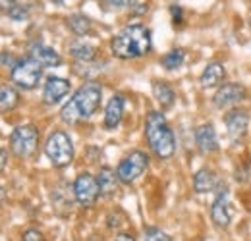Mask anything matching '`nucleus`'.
<instances>
[{
  "mask_svg": "<svg viewBox=\"0 0 251 241\" xmlns=\"http://www.w3.org/2000/svg\"><path fill=\"white\" fill-rule=\"evenodd\" d=\"M153 41L151 31L143 24H129L124 29H120L110 41V52L114 58L120 60H133L141 58L151 52Z\"/></svg>",
  "mask_w": 251,
  "mask_h": 241,
  "instance_id": "f257e3e1",
  "label": "nucleus"
},
{
  "mask_svg": "<svg viewBox=\"0 0 251 241\" xmlns=\"http://www.w3.org/2000/svg\"><path fill=\"white\" fill-rule=\"evenodd\" d=\"M100 98H102V87L95 81H87L64 104V108L60 110V118L68 125H75L79 121L89 120L99 110Z\"/></svg>",
  "mask_w": 251,
  "mask_h": 241,
  "instance_id": "f03ea898",
  "label": "nucleus"
},
{
  "mask_svg": "<svg viewBox=\"0 0 251 241\" xmlns=\"http://www.w3.org/2000/svg\"><path fill=\"white\" fill-rule=\"evenodd\" d=\"M145 139L155 156L168 160L176 152V139L162 112H149L145 120Z\"/></svg>",
  "mask_w": 251,
  "mask_h": 241,
  "instance_id": "7ed1b4c3",
  "label": "nucleus"
},
{
  "mask_svg": "<svg viewBox=\"0 0 251 241\" xmlns=\"http://www.w3.org/2000/svg\"><path fill=\"white\" fill-rule=\"evenodd\" d=\"M45 154L50 160V164L56 168H64V166L72 164L74 145H72V139L68 137V133H64V131L50 133L47 143H45Z\"/></svg>",
  "mask_w": 251,
  "mask_h": 241,
  "instance_id": "20e7f679",
  "label": "nucleus"
},
{
  "mask_svg": "<svg viewBox=\"0 0 251 241\" xmlns=\"http://www.w3.org/2000/svg\"><path fill=\"white\" fill-rule=\"evenodd\" d=\"M39 147V131L31 123L18 125L10 137V149L18 158H31Z\"/></svg>",
  "mask_w": 251,
  "mask_h": 241,
  "instance_id": "39448f33",
  "label": "nucleus"
},
{
  "mask_svg": "<svg viewBox=\"0 0 251 241\" xmlns=\"http://www.w3.org/2000/svg\"><path fill=\"white\" fill-rule=\"evenodd\" d=\"M43 77V66L33 58L20 60L12 68V81L20 89H35Z\"/></svg>",
  "mask_w": 251,
  "mask_h": 241,
  "instance_id": "423d86ee",
  "label": "nucleus"
},
{
  "mask_svg": "<svg viewBox=\"0 0 251 241\" xmlns=\"http://www.w3.org/2000/svg\"><path fill=\"white\" fill-rule=\"evenodd\" d=\"M149 166V156L143 151H133L129 152L126 158L120 160L118 168H116V174H118V180L122 183H131L137 178L143 176V172L147 170Z\"/></svg>",
  "mask_w": 251,
  "mask_h": 241,
  "instance_id": "0eeeda50",
  "label": "nucleus"
},
{
  "mask_svg": "<svg viewBox=\"0 0 251 241\" xmlns=\"http://www.w3.org/2000/svg\"><path fill=\"white\" fill-rule=\"evenodd\" d=\"M224 125H226V135L232 141V145H242L248 127H250V112L244 108H232L224 114Z\"/></svg>",
  "mask_w": 251,
  "mask_h": 241,
  "instance_id": "6e6552de",
  "label": "nucleus"
},
{
  "mask_svg": "<svg viewBox=\"0 0 251 241\" xmlns=\"http://www.w3.org/2000/svg\"><path fill=\"white\" fill-rule=\"evenodd\" d=\"M100 195V187H99V181L91 174H79L75 181H74V197L75 201L83 207V209H89L97 203Z\"/></svg>",
  "mask_w": 251,
  "mask_h": 241,
  "instance_id": "1a4fd4ad",
  "label": "nucleus"
},
{
  "mask_svg": "<svg viewBox=\"0 0 251 241\" xmlns=\"http://www.w3.org/2000/svg\"><path fill=\"white\" fill-rule=\"evenodd\" d=\"M246 93H248L246 87L240 83H222L217 95L213 96V102L220 110H230L246 98Z\"/></svg>",
  "mask_w": 251,
  "mask_h": 241,
  "instance_id": "9d476101",
  "label": "nucleus"
},
{
  "mask_svg": "<svg viewBox=\"0 0 251 241\" xmlns=\"http://www.w3.org/2000/svg\"><path fill=\"white\" fill-rule=\"evenodd\" d=\"M211 216H213V222L219 226V228H226L230 224V195H228V189L224 185H219L217 189V197H215V203L211 207Z\"/></svg>",
  "mask_w": 251,
  "mask_h": 241,
  "instance_id": "9b49d317",
  "label": "nucleus"
},
{
  "mask_svg": "<svg viewBox=\"0 0 251 241\" xmlns=\"http://www.w3.org/2000/svg\"><path fill=\"white\" fill-rule=\"evenodd\" d=\"M72 85L68 79L64 77H49L47 83H45V89H43V102L49 104V106H54L62 100L64 96L70 93Z\"/></svg>",
  "mask_w": 251,
  "mask_h": 241,
  "instance_id": "f8f14e48",
  "label": "nucleus"
},
{
  "mask_svg": "<svg viewBox=\"0 0 251 241\" xmlns=\"http://www.w3.org/2000/svg\"><path fill=\"white\" fill-rule=\"evenodd\" d=\"M195 145L203 154H211V152L219 151V137H217V131H215L213 123H203V125L197 127Z\"/></svg>",
  "mask_w": 251,
  "mask_h": 241,
  "instance_id": "ddd939ff",
  "label": "nucleus"
},
{
  "mask_svg": "<svg viewBox=\"0 0 251 241\" xmlns=\"http://www.w3.org/2000/svg\"><path fill=\"white\" fill-rule=\"evenodd\" d=\"M224 79H226L224 66L220 62H211V64L205 66V70H203V73L199 77V83H201L203 89L209 91V89H215V87H220L224 83Z\"/></svg>",
  "mask_w": 251,
  "mask_h": 241,
  "instance_id": "4468645a",
  "label": "nucleus"
},
{
  "mask_svg": "<svg viewBox=\"0 0 251 241\" xmlns=\"http://www.w3.org/2000/svg\"><path fill=\"white\" fill-rule=\"evenodd\" d=\"M29 58H33L35 62H39L43 68H56V66H60L62 64V58H60V54L54 50V48H50V47H47V45H33L31 48H29Z\"/></svg>",
  "mask_w": 251,
  "mask_h": 241,
  "instance_id": "2eb2a0df",
  "label": "nucleus"
},
{
  "mask_svg": "<svg viewBox=\"0 0 251 241\" xmlns=\"http://www.w3.org/2000/svg\"><path fill=\"white\" fill-rule=\"evenodd\" d=\"M124 116V96L122 95H114L104 110V127L106 129H114L118 127V123L122 121Z\"/></svg>",
  "mask_w": 251,
  "mask_h": 241,
  "instance_id": "dca6fc26",
  "label": "nucleus"
},
{
  "mask_svg": "<svg viewBox=\"0 0 251 241\" xmlns=\"http://www.w3.org/2000/svg\"><path fill=\"white\" fill-rule=\"evenodd\" d=\"M217 187H219V180L213 170L203 168L193 176V189L197 193H209V191H215Z\"/></svg>",
  "mask_w": 251,
  "mask_h": 241,
  "instance_id": "f3484780",
  "label": "nucleus"
},
{
  "mask_svg": "<svg viewBox=\"0 0 251 241\" xmlns=\"http://www.w3.org/2000/svg\"><path fill=\"white\" fill-rule=\"evenodd\" d=\"M97 181H99V187H100V195H112L116 193L118 189V174L112 172L110 168H102L97 176Z\"/></svg>",
  "mask_w": 251,
  "mask_h": 241,
  "instance_id": "a211bd4d",
  "label": "nucleus"
},
{
  "mask_svg": "<svg viewBox=\"0 0 251 241\" xmlns=\"http://www.w3.org/2000/svg\"><path fill=\"white\" fill-rule=\"evenodd\" d=\"M70 54L79 62H91L97 56V48L85 41H74L70 43Z\"/></svg>",
  "mask_w": 251,
  "mask_h": 241,
  "instance_id": "6ab92c4d",
  "label": "nucleus"
},
{
  "mask_svg": "<svg viewBox=\"0 0 251 241\" xmlns=\"http://www.w3.org/2000/svg\"><path fill=\"white\" fill-rule=\"evenodd\" d=\"M66 24H68L70 31H72L74 35H77V37L89 35V33H91V27H93L91 20H89L87 16H83V14H72V16L66 20Z\"/></svg>",
  "mask_w": 251,
  "mask_h": 241,
  "instance_id": "aec40b11",
  "label": "nucleus"
},
{
  "mask_svg": "<svg viewBox=\"0 0 251 241\" xmlns=\"http://www.w3.org/2000/svg\"><path fill=\"white\" fill-rule=\"evenodd\" d=\"M153 93H155V98H157V102L162 108H170L174 104V100H176L174 89L164 81H155L153 83Z\"/></svg>",
  "mask_w": 251,
  "mask_h": 241,
  "instance_id": "412c9836",
  "label": "nucleus"
},
{
  "mask_svg": "<svg viewBox=\"0 0 251 241\" xmlns=\"http://www.w3.org/2000/svg\"><path fill=\"white\" fill-rule=\"evenodd\" d=\"M18 102H20L18 91L10 85H0V114L14 110L18 106Z\"/></svg>",
  "mask_w": 251,
  "mask_h": 241,
  "instance_id": "4be33fe9",
  "label": "nucleus"
},
{
  "mask_svg": "<svg viewBox=\"0 0 251 241\" xmlns=\"http://www.w3.org/2000/svg\"><path fill=\"white\" fill-rule=\"evenodd\" d=\"M186 60V52L182 50V48H172L170 52H166L162 58H160V64H162V68L164 70H178L182 64Z\"/></svg>",
  "mask_w": 251,
  "mask_h": 241,
  "instance_id": "5701e85b",
  "label": "nucleus"
},
{
  "mask_svg": "<svg viewBox=\"0 0 251 241\" xmlns=\"http://www.w3.org/2000/svg\"><path fill=\"white\" fill-rule=\"evenodd\" d=\"M145 241H172L164 232H160L157 228H147L145 230Z\"/></svg>",
  "mask_w": 251,
  "mask_h": 241,
  "instance_id": "b1692460",
  "label": "nucleus"
},
{
  "mask_svg": "<svg viewBox=\"0 0 251 241\" xmlns=\"http://www.w3.org/2000/svg\"><path fill=\"white\" fill-rule=\"evenodd\" d=\"M104 4H108L114 10H124V8H133L137 4V0H102Z\"/></svg>",
  "mask_w": 251,
  "mask_h": 241,
  "instance_id": "393cba45",
  "label": "nucleus"
},
{
  "mask_svg": "<svg viewBox=\"0 0 251 241\" xmlns=\"http://www.w3.org/2000/svg\"><path fill=\"white\" fill-rule=\"evenodd\" d=\"M8 14H10V18L12 20H16V22H22V20H27V10L24 8V6H12L10 10H8Z\"/></svg>",
  "mask_w": 251,
  "mask_h": 241,
  "instance_id": "a878e982",
  "label": "nucleus"
},
{
  "mask_svg": "<svg viewBox=\"0 0 251 241\" xmlns=\"http://www.w3.org/2000/svg\"><path fill=\"white\" fill-rule=\"evenodd\" d=\"M170 14H172V22H174V25H180L182 22H184V12H182V8L180 6H170Z\"/></svg>",
  "mask_w": 251,
  "mask_h": 241,
  "instance_id": "bb28decb",
  "label": "nucleus"
},
{
  "mask_svg": "<svg viewBox=\"0 0 251 241\" xmlns=\"http://www.w3.org/2000/svg\"><path fill=\"white\" fill-rule=\"evenodd\" d=\"M22 241H45V238H43V234L39 230H27L24 234V240Z\"/></svg>",
  "mask_w": 251,
  "mask_h": 241,
  "instance_id": "cd10ccee",
  "label": "nucleus"
},
{
  "mask_svg": "<svg viewBox=\"0 0 251 241\" xmlns=\"http://www.w3.org/2000/svg\"><path fill=\"white\" fill-rule=\"evenodd\" d=\"M112 241H135V238L131 234H127V232H122V234H118Z\"/></svg>",
  "mask_w": 251,
  "mask_h": 241,
  "instance_id": "c85d7f7f",
  "label": "nucleus"
},
{
  "mask_svg": "<svg viewBox=\"0 0 251 241\" xmlns=\"http://www.w3.org/2000/svg\"><path fill=\"white\" fill-rule=\"evenodd\" d=\"M12 6H16V0H0V8H12Z\"/></svg>",
  "mask_w": 251,
  "mask_h": 241,
  "instance_id": "c756f323",
  "label": "nucleus"
},
{
  "mask_svg": "<svg viewBox=\"0 0 251 241\" xmlns=\"http://www.w3.org/2000/svg\"><path fill=\"white\" fill-rule=\"evenodd\" d=\"M4 166H6V152L0 149V172L4 170Z\"/></svg>",
  "mask_w": 251,
  "mask_h": 241,
  "instance_id": "7c9ffc66",
  "label": "nucleus"
},
{
  "mask_svg": "<svg viewBox=\"0 0 251 241\" xmlns=\"http://www.w3.org/2000/svg\"><path fill=\"white\" fill-rule=\"evenodd\" d=\"M2 199H4V189L0 187V201H2Z\"/></svg>",
  "mask_w": 251,
  "mask_h": 241,
  "instance_id": "2f4dec72",
  "label": "nucleus"
},
{
  "mask_svg": "<svg viewBox=\"0 0 251 241\" xmlns=\"http://www.w3.org/2000/svg\"><path fill=\"white\" fill-rule=\"evenodd\" d=\"M52 2H54V4H62L64 0H52Z\"/></svg>",
  "mask_w": 251,
  "mask_h": 241,
  "instance_id": "473e14b6",
  "label": "nucleus"
},
{
  "mask_svg": "<svg viewBox=\"0 0 251 241\" xmlns=\"http://www.w3.org/2000/svg\"><path fill=\"white\" fill-rule=\"evenodd\" d=\"M250 27H251V16H250Z\"/></svg>",
  "mask_w": 251,
  "mask_h": 241,
  "instance_id": "72a5a7b5",
  "label": "nucleus"
}]
</instances>
